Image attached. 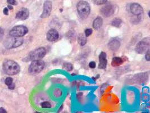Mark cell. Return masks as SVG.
<instances>
[{
    "instance_id": "obj_1",
    "label": "cell",
    "mask_w": 150,
    "mask_h": 113,
    "mask_svg": "<svg viewBox=\"0 0 150 113\" xmlns=\"http://www.w3.org/2000/svg\"><path fill=\"white\" fill-rule=\"evenodd\" d=\"M3 70L4 72L9 75H15L20 71L19 65L12 60H6L3 62Z\"/></svg>"
},
{
    "instance_id": "obj_2",
    "label": "cell",
    "mask_w": 150,
    "mask_h": 113,
    "mask_svg": "<svg viewBox=\"0 0 150 113\" xmlns=\"http://www.w3.org/2000/svg\"><path fill=\"white\" fill-rule=\"evenodd\" d=\"M23 39L22 37H14L10 36L9 37H7L4 41L3 45L7 49H13L19 47L22 44Z\"/></svg>"
},
{
    "instance_id": "obj_3",
    "label": "cell",
    "mask_w": 150,
    "mask_h": 113,
    "mask_svg": "<svg viewBox=\"0 0 150 113\" xmlns=\"http://www.w3.org/2000/svg\"><path fill=\"white\" fill-rule=\"evenodd\" d=\"M77 11L82 19L87 18L91 11L89 3L85 1H81L77 4Z\"/></svg>"
},
{
    "instance_id": "obj_4",
    "label": "cell",
    "mask_w": 150,
    "mask_h": 113,
    "mask_svg": "<svg viewBox=\"0 0 150 113\" xmlns=\"http://www.w3.org/2000/svg\"><path fill=\"white\" fill-rule=\"evenodd\" d=\"M46 54V50L44 47H41L31 51L26 57V61H35L43 58Z\"/></svg>"
},
{
    "instance_id": "obj_5",
    "label": "cell",
    "mask_w": 150,
    "mask_h": 113,
    "mask_svg": "<svg viewBox=\"0 0 150 113\" xmlns=\"http://www.w3.org/2000/svg\"><path fill=\"white\" fill-rule=\"evenodd\" d=\"M44 67V62L41 60L33 61L30 65L28 71L30 74L35 75L41 72Z\"/></svg>"
},
{
    "instance_id": "obj_6",
    "label": "cell",
    "mask_w": 150,
    "mask_h": 113,
    "mask_svg": "<svg viewBox=\"0 0 150 113\" xmlns=\"http://www.w3.org/2000/svg\"><path fill=\"white\" fill-rule=\"evenodd\" d=\"M150 39L149 37L145 38L136 45L135 50L139 54H144L150 50Z\"/></svg>"
},
{
    "instance_id": "obj_7",
    "label": "cell",
    "mask_w": 150,
    "mask_h": 113,
    "mask_svg": "<svg viewBox=\"0 0 150 113\" xmlns=\"http://www.w3.org/2000/svg\"><path fill=\"white\" fill-rule=\"evenodd\" d=\"M28 32V29L24 25H17L13 28L9 32L10 36L22 37Z\"/></svg>"
},
{
    "instance_id": "obj_8",
    "label": "cell",
    "mask_w": 150,
    "mask_h": 113,
    "mask_svg": "<svg viewBox=\"0 0 150 113\" xmlns=\"http://www.w3.org/2000/svg\"><path fill=\"white\" fill-rule=\"evenodd\" d=\"M52 11V2L50 1H46L43 5V13L41 15L42 18H46L48 17Z\"/></svg>"
},
{
    "instance_id": "obj_9",
    "label": "cell",
    "mask_w": 150,
    "mask_h": 113,
    "mask_svg": "<svg viewBox=\"0 0 150 113\" xmlns=\"http://www.w3.org/2000/svg\"><path fill=\"white\" fill-rule=\"evenodd\" d=\"M130 11L131 13L139 17L143 13V9L142 7L137 3H133L130 6Z\"/></svg>"
},
{
    "instance_id": "obj_10",
    "label": "cell",
    "mask_w": 150,
    "mask_h": 113,
    "mask_svg": "<svg viewBox=\"0 0 150 113\" xmlns=\"http://www.w3.org/2000/svg\"><path fill=\"white\" fill-rule=\"evenodd\" d=\"M114 12L115 7L112 5H107L102 7V9H101V13L105 17H110L114 13Z\"/></svg>"
},
{
    "instance_id": "obj_11",
    "label": "cell",
    "mask_w": 150,
    "mask_h": 113,
    "mask_svg": "<svg viewBox=\"0 0 150 113\" xmlns=\"http://www.w3.org/2000/svg\"><path fill=\"white\" fill-rule=\"evenodd\" d=\"M59 37V32H57V30L54 28L50 29L47 33V35H46L47 40L50 42H53L57 40Z\"/></svg>"
},
{
    "instance_id": "obj_12",
    "label": "cell",
    "mask_w": 150,
    "mask_h": 113,
    "mask_svg": "<svg viewBox=\"0 0 150 113\" xmlns=\"http://www.w3.org/2000/svg\"><path fill=\"white\" fill-rule=\"evenodd\" d=\"M29 15V10L26 8H23L17 13L16 15V18L22 21H24L28 18Z\"/></svg>"
},
{
    "instance_id": "obj_13",
    "label": "cell",
    "mask_w": 150,
    "mask_h": 113,
    "mask_svg": "<svg viewBox=\"0 0 150 113\" xmlns=\"http://www.w3.org/2000/svg\"><path fill=\"white\" fill-rule=\"evenodd\" d=\"M107 58L106 53L102 51L99 55V65L98 68L100 69H105L107 66Z\"/></svg>"
},
{
    "instance_id": "obj_14",
    "label": "cell",
    "mask_w": 150,
    "mask_h": 113,
    "mask_svg": "<svg viewBox=\"0 0 150 113\" xmlns=\"http://www.w3.org/2000/svg\"><path fill=\"white\" fill-rule=\"evenodd\" d=\"M108 46L109 49H110L111 50L113 51H115V50H117L119 48L120 46V43L119 40L116 39H114L108 43Z\"/></svg>"
},
{
    "instance_id": "obj_15",
    "label": "cell",
    "mask_w": 150,
    "mask_h": 113,
    "mask_svg": "<svg viewBox=\"0 0 150 113\" xmlns=\"http://www.w3.org/2000/svg\"><path fill=\"white\" fill-rule=\"evenodd\" d=\"M103 24V19L101 17H98L96 18L93 23V27L96 30H98L102 27Z\"/></svg>"
},
{
    "instance_id": "obj_16",
    "label": "cell",
    "mask_w": 150,
    "mask_h": 113,
    "mask_svg": "<svg viewBox=\"0 0 150 113\" xmlns=\"http://www.w3.org/2000/svg\"><path fill=\"white\" fill-rule=\"evenodd\" d=\"M124 61L120 57H114L112 58V62H111V65L113 67H118L120 66L123 63Z\"/></svg>"
},
{
    "instance_id": "obj_17",
    "label": "cell",
    "mask_w": 150,
    "mask_h": 113,
    "mask_svg": "<svg viewBox=\"0 0 150 113\" xmlns=\"http://www.w3.org/2000/svg\"><path fill=\"white\" fill-rule=\"evenodd\" d=\"M78 42L79 43V44L81 46H84L86 45L87 43V39H86V36L82 33H81L79 36H78Z\"/></svg>"
},
{
    "instance_id": "obj_18",
    "label": "cell",
    "mask_w": 150,
    "mask_h": 113,
    "mask_svg": "<svg viewBox=\"0 0 150 113\" xmlns=\"http://www.w3.org/2000/svg\"><path fill=\"white\" fill-rule=\"evenodd\" d=\"M122 23V21L119 18H115L114 19L112 22L111 23V24L117 28H119L121 26V24Z\"/></svg>"
},
{
    "instance_id": "obj_19",
    "label": "cell",
    "mask_w": 150,
    "mask_h": 113,
    "mask_svg": "<svg viewBox=\"0 0 150 113\" xmlns=\"http://www.w3.org/2000/svg\"><path fill=\"white\" fill-rule=\"evenodd\" d=\"M73 68V65L70 63H65L63 65V68L67 71H71Z\"/></svg>"
},
{
    "instance_id": "obj_20",
    "label": "cell",
    "mask_w": 150,
    "mask_h": 113,
    "mask_svg": "<svg viewBox=\"0 0 150 113\" xmlns=\"http://www.w3.org/2000/svg\"><path fill=\"white\" fill-rule=\"evenodd\" d=\"M41 106L43 108H51V105L49 102L45 101V102H43L41 104Z\"/></svg>"
},
{
    "instance_id": "obj_21",
    "label": "cell",
    "mask_w": 150,
    "mask_h": 113,
    "mask_svg": "<svg viewBox=\"0 0 150 113\" xmlns=\"http://www.w3.org/2000/svg\"><path fill=\"white\" fill-rule=\"evenodd\" d=\"M5 84L7 85V86H10V85H11L12 83H13V78H10V77H8V78H7L6 79H5Z\"/></svg>"
},
{
    "instance_id": "obj_22",
    "label": "cell",
    "mask_w": 150,
    "mask_h": 113,
    "mask_svg": "<svg viewBox=\"0 0 150 113\" xmlns=\"http://www.w3.org/2000/svg\"><path fill=\"white\" fill-rule=\"evenodd\" d=\"M92 32H93V30L91 28L86 29V30H85V36H86V37H88V36H89L90 35H92Z\"/></svg>"
},
{
    "instance_id": "obj_23",
    "label": "cell",
    "mask_w": 150,
    "mask_h": 113,
    "mask_svg": "<svg viewBox=\"0 0 150 113\" xmlns=\"http://www.w3.org/2000/svg\"><path fill=\"white\" fill-rule=\"evenodd\" d=\"M7 2L11 5H17V2L16 0H7Z\"/></svg>"
},
{
    "instance_id": "obj_24",
    "label": "cell",
    "mask_w": 150,
    "mask_h": 113,
    "mask_svg": "<svg viewBox=\"0 0 150 113\" xmlns=\"http://www.w3.org/2000/svg\"><path fill=\"white\" fill-rule=\"evenodd\" d=\"M146 60L147 61H150V50H147L146 53Z\"/></svg>"
},
{
    "instance_id": "obj_25",
    "label": "cell",
    "mask_w": 150,
    "mask_h": 113,
    "mask_svg": "<svg viewBox=\"0 0 150 113\" xmlns=\"http://www.w3.org/2000/svg\"><path fill=\"white\" fill-rule=\"evenodd\" d=\"M96 63L93 61H92L89 64V68H96Z\"/></svg>"
},
{
    "instance_id": "obj_26",
    "label": "cell",
    "mask_w": 150,
    "mask_h": 113,
    "mask_svg": "<svg viewBox=\"0 0 150 113\" xmlns=\"http://www.w3.org/2000/svg\"><path fill=\"white\" fill-rule=\"evenodd\" d=\"M3 34H4L3 30L0 27V41L2 40V39L3 37Z\"/></svg>"
},
{
    "instance_id": "obj_27",
    "label": "cell",
    "mask_w": 150,
    "mask_h": 113,
    "mask_svg": "<svg viewBox=\"0 0 150 113\" xmlns=\"http://www.w3.org/2000/svg\"><path fill=\"white\" fill-rule=\"evenodd\" d=\"M3 14L5 15H9V10H8V9L7 7H6V8H5L3 9Z\"/></svg>"
},
{
    "instance_id": "obj_28",
    "label": "cell",
    "mask_w": 150,
    "mask_h": 113,
    "mask_svg": "<svg viewBox=\"0 0 150 113\" xmlns=\"http://www.w3.org/2000/svg\"><path fill=\"white\" fill-rule=\"evenodd\" d=\"M107 2V0H101L100 1H99L97 4L98 5H102V4H105V3H106Z\"/></svg>"
},
{
    "instance_id": "obj_29",
    "label": "cell",
    "mask_w": 150,
    "mask_h": 113,
    "mask_svg": "<svg viewBox=\"0 0 150 113\" xmlns=\"http://www.w3.org/2000/svg\"><path fill=\"white\" fill-rule=\"evenodd\" d=\"M14 88H15V85L13 83H12L11 85L9 86V89H10V90H14Z\"/></svg>"
},
{
    "instance_id": "obj_30",
    "label": "cell",
    "mask_w": 150,
    "mask_h": 113,
    "mask_svg": "<svg viewBox=\"0 0 150 113\" xmlns=\"http://www.w3.org/2000/svg\"><path fill=\"white\" fill-rule=\"evenodd\" d=\"M7 112L6 111L5 109H4L3 108H0V113H6Z\"/></svg>"
},
{
    "instance_id": "obj_31",
    "label": "cell",
    "mask_w": 150,
    "mask_h": 113,
    "mask_svg": "<svg viewBox=\"0 0 150 113\" xmlns=\"http://www.w3.org/2000/svg\"><path fill=\"white\" fill-rule=\"evenodd\" d=\"M7 7H8V9H9V10H13V7L11 6H10V5H9Z\"/></svg>"
}]
</instances>
